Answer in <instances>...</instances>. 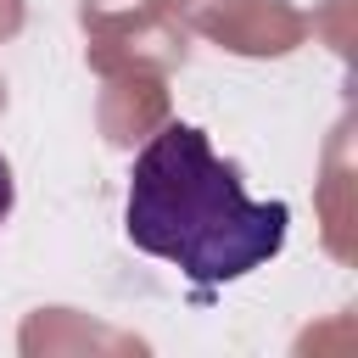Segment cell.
Wrapping results in <instances>:
<instances>
[{
  "instance_id": "6da1fadb",
  "label": "cell",
  "mask_w": 358,
  "mask_h": 358,
  "mask_svg": "<svg viewBox=\"0 0 358 358\" xmlns=\"http://www.w3.org/2000/svg\"><path fill=\"white\" fill-rule=\"evenodd\" d=\"M123 235L173 263L196 291L246 280L291 235L285 201H252L246 179L196 123H162L129 168Z\"/></svg>"
},
{
  "instance_id": "7a4b0ae2",
  "label": "cell",
  "mask_w": 358,
  "mask_h": 358,
  "mask_svg": "<svg viewBox=\"0 0 358 358\" xmlns=\"http://www.w3.org/2000/svg\"><path fill=\"white\" fill-rule=\"evenodd\" d=\"M11 207H17V179H11V162L0 157V224L11 218Z\"/></svg>"
}]
</instances>
